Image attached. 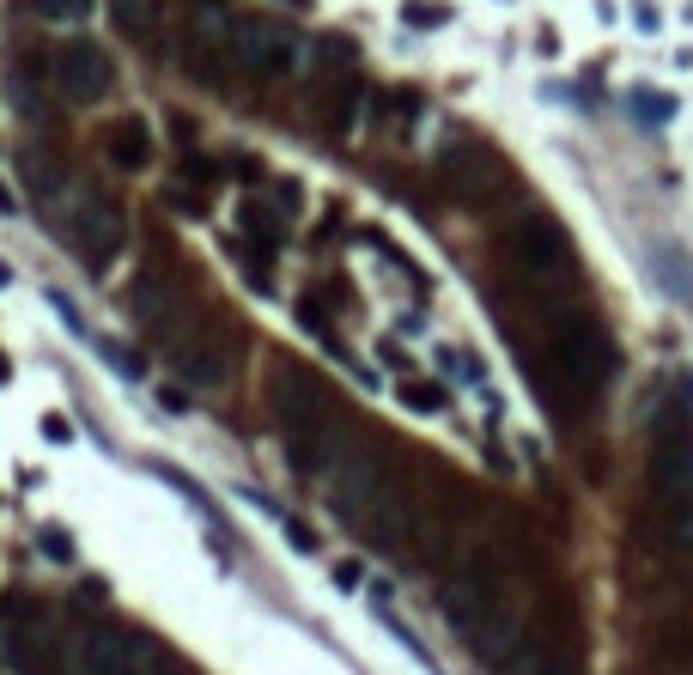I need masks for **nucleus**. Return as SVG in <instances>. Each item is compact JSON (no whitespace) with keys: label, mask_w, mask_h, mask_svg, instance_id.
I'll return each mask as SVG.
<instances>
[{"label":"nucleus","mask_w":693,"mask_h":675,"mask_svg":"<svg viewBox=\"0 0 693 675\" xmlns=\"http://www.w3.org/2000/svg\"><path fill=\"white\" fill-rule=\"evenodd\" d=\"M548 669H554V651L535 645V639H523L505 663H493V675H548Z\"/></svg>","instance_id":"19"},{"label":"nucleus","mask_w":693,"mask_h":675,"mask_svg":"<svg viewBox=\"0 0 693 675\" xmlns=\"http://www.w3.org/2000/svg\"><path fill=\"white\" fill-rule=\"evenodd\" d=\"M134 639L104 627V621H73L61 633V669L67 675H128Z\"/></svg>","instance_id":"5"},{"label":"nucleus","mask_w":693,"mask_h":675,"mask_svg":"<svg viewBox=\"0 0 693 675\" xmlns=\"http://www.w3.org/2000/svg\"><path fill=\"white\" fill-rule=\"evenodd\" d=\"M7 280H13V274H7V268H0V286H7Z\"/></svg>","instance_id":"31"},{"label":"nucleus","mask_w":693,"mask_h":675,"mask_svg":"<svg viewBox=\"0 0 693 675\" xmlns=\"http://www.w3.org/2000/svg\"><path fill=\"white\" fill-rule=\"evenodd\" d=\"M55 207H61L55 219H61L67 244L80 250L92 268H104V262L122 256V244H128V219H122L116 201H104V195L86 189V183H67V189H55Z\"/></svg>","instance_id":"2"},{"label":"nucleus","mask_w":693,"mask_h":675,"mask_svg":"<svg viewBox=\"0 0 693 675\" xmlns=\"http://www.w3.org/2000/svg\"><path fill=\"white\" fill-rule=\"evenodd\" d=\"M402 19H408L414 31H438V25L450 19V7H438V0H402Z\"/></svg>","instance_id":"23"},{"label":"nucleus","mask_w":693,"mask_h":675,"mask_svg":"<svg viewBox=\"0 0 693 675\" xmlns=\"http://www.w3.org/2000/svg\"><path fill=\"white\" fill-rule=\"evenodd\" d=\"M49 645V621L31 603H7L0 609V657L13 669H37V651Z\"/></svg>","instance_id":"11"},{"label":"nucleus","mask_w":693,"mask_h":675,"mask_svg":"<svg viewBox=\"0 0 693 675\" xmlns=\"http://www.w3.org/2000/svg\"><path fill=\"white\" fill-rule=\"evenodd\" d=\"M238 232H244V238H250L262 256H268V250L280 244V232H286V225H280V219H274L262 201H244V207H238Z\"/></svg>","instance_id":"16"},{"label":"nucleus","mask_w":693,"mask_h":675,"mask_svg":"<svg viewBox=\"0 0 693 675\" xmlns=\"http://www.w3.org/2000/svg\"><path fill=\"white\" fill-rule=\"evenodd\" d=\"M548 675H572V669H566V663H554V669H548Z\"/></svg>","instance_id":"29"},{"label":"nucleus","mask_w":693,"mask_h":675,"mask_svg":"<svg viewBox=\"0 0 693 675\" xmlns=\"http://www.w3.org/2000/svg\"><path fill=\"white\" fill-rule=\"evenodd\" d=\"M231 55H238L256 80H280L298 67V31L280 19H238L231 25Z\"/></svg>","instance_id":"6"},{"label":"nucleus","mask_w":693,"mask_h":675,"mask_svg":"<svg viewBox=\"0 0 693 675\" xmlns=\"http://www.w3.org/2000/svg\"><path fill=\"white\" fill-rule=\"evenodd\" d=\"M55 86H61V98H73V104L104 98V92H110V55H104L98 43H86V37H73V43L55 55Z\"/></svg>","instance_id":"9"},{"label":"nucleus","mask_w":693,"mask_h":675,"mask_svg":"<svg viewBox=\"0 0 693 675\" xmlns=\"http://www.w3.org/2000/svg\"><path fill=\"white\" fill-rule=\"evenodd\" d=\"M651 268H657V280H663L669 292H693V268H687V250H681V244L663 238V244L651 250Z\"/></svg>","instance_id":"17"},{"label":"nucleus","mask_w":693,"mask_h":675,"mask_svg":"<svg viewBox=\"0 0 693 675\" xmlns=\"http://www.w3.org/2000/svg\"><path fill=\"white\" fill-rule=\"evenodd\" d=\"M231 25H238V19H225L219 7H201V13L189 19V43H195V55H201V61L231 55Z\"/></svg>","instance_id":"15"},{"label":"nucleus","mask_w":693,"mask_h":675,"mask_svg":"<svg viewBox=\"0 0 693 675\" xmlns=\"http://www.w3.org/2000/svg\"><path fill=\"white\" fill-rule=\"evenodd\" d=\"M159 408H165V414H189V396H183V390H165Z\"/></svg>","instance_id":"27"},{"label":"nucleus","mask_w":693,"mask_h":675,"mask_svg":"<svg viewBox=\"0 0 693 675\" xmlns=\"http://www.w3.org/2000/svg\"><path fill=\"white\" fill-rule=\"evenodd\" d=\"M627 104H633V116H639L645 128H663V122L675 116V98H669V92H657V86H633V98H627Z\"/></svg>","instance_id":"20"},{"label":"nucleus","mask_w":693,"mask_h":675,"mask_svg":"<svg viewBox=\"0 0 693 675\" xmlns=\"http://www.w3.org/2000/svg\"><path fill=\"white\" fill-rule=\"evenodd\" d=\"M152 675H189V669H177L171 657H159V669H152Z\"/></svg>","instance_id":"28"},{"label":"nucleus","mask_w":693,"mask_h":675,"mask_svg":"<svg viewBox=\"0 0 693 675\" xmlns=\"http://www.w3.org/2000/svg\"><path fill=\"white\" fill-rule=\"evenodd\" d=\"M280 438H286V457L298 469H317L329 457V396L317 390V378L292 371L286 390H280Z\"/></svg>","instance_id":"4"},{"label":"nucleus","mask_w":693,"mask_h":675,"mask_svg":"<svg viewBox=\"0 0 693 675\" xmlns=\"http://www.w3.org/2000/svg\"><path fill=\"white\" fill-rule=\"evenodd\" d=\"M104 153H110V165H116V171H140V165L152 159V134H146V122H140V116L110 122V134H104Z\"/></svg>","instance_id":"14"},{"label":"nucleus","mask_w":693,"mask_h":675,"mask_svg":"<svg viewBox=\"0 0 693 675\" xmlns=\"http://www.w3.org/2000/svg\"><path fill=\"white\" fill-rule=\"evenodd\" d=\"M31 7H37L49 25H80V19H92L98 0H31Z\"/></svg>","instance_id":"22"},{"label":"nucleus","mask_w":693,"mask_h":675,"mask_svg":"<svg viewBox=\"0 0 693 675\" xmlns=\"http://www.w3.org/2000/svg\"><path fill=\"white\" fill-rule=\"evenodd\" d=\"M171 274H159V268H146L134 286H128V317L140 323V329H159L165 317H171Z\"/></svg>","instance_id":"13"},{"label":"nucleus","mask_w":693,"mask_h":675,"mask_svg":"<svg viewBox=\"0 0 693 675\" xmlns=\"http://www.w3.org/2000/svg\"><path fill=\"white\" fill-rule=\"evenodd\" d=\"M396 396H402V408H414V414H438V408H444V390L426 384V378H402Z\"/></svg>","instance_id":"21"},{"label":"nucleus","mask_w":693,"mask_h":675,"mask_svg":"<svg viewBox=\"0 0 693 675\" xmlns=\"http://www.w3.org/2000/svg\"><path fill=\"white\" fill-rule=\"evenodd\" d=\"M499 183H505V171H499L487 153H450V159H444V189H450L456 201H487Z\"/></svg>","instance_id":"12"},{"label":"nucleus","mask_w":693,"mask_h":675,"mask_svg":"<svg viewBox=\"0 0 693 675\" xmlns=\"http://www.w3.org/2000/svg\"><path fill=\"white\" fill-rule=\"evenodd\" d=\"M548 371H535V384H542V396L566 414V420H578V414H590V402L602 396V384L614 378V341H608V329L590 317V311H560L554 323H548Z\"/></svg>","instance_id":"1"},{"label":"nucleus","mask_w":693,"mask_h":675,"mask_svg":"<svg viewBox=\"0 0 693 675\" xmlns=\"http://www.w3.org/2000/svg\"><path fill=\"white\" fill-rule=\"evenodd\" d=\"M505 250H511L517 274H523L529 286H542V292L572 286V274H578V262H572V238L560 232V219H548V213H523V219L511 225Z\"/></svg>","instance_id":"3"},{"label":"nucleus","mask_w":693,"mask_h":675,"mask_svg":"<svg viewBox=\"0 0 693 675\" xmlns=\"http://www.w3.org/2000/svg\"><path fill=\"white\" fill-rule=\"evenodd\" d=\"M116 25L134 43H152L159 37V7H152V0H116Z\"/></svg>","instance_id":"18"},{"label":"nucleus","mask_w":693,"mask_h":675,"mask_svg":"<svg viewBox=\"0 0 693 675\" xmlns=\"http://www.w3.org/2000/svg\"><path fill=\"white\" fill-rule=\"evenodd\" d=\"M438 603H444V621H450L462 639H475V633L499 615V590H493V578H487L481 566H456V572L444 578V590H438Z\"/></svg>","instance_id":"7"},{"label":"nucleus","mask_w":693,"mask_h":675,"mask_svg":"<svg viewBox=\"0 0 693 675\" xmlns=\"http://www.w3.org/2000/svg\"><path fill=\"white\" fill-rule=\"evenodd\" d=\"M43 548H49V560H73V536L61 530V523H49V530H43Z\"/></svg>","instance_id":"25"},{"label":"nucleus","mask_w":693,"mask_h":675,"mask_svg":"<svg viewBox=\"0 0 693 675\" xmlns=\"http://www.w3.org/2000/svg\"><path fill=\"white\" fill-rule=\"evenodd\" d=\"M280 530H286V542H292V548H304V554H317V536H311V530H304V523H298V517H280Z\"/></svg>","instance_id":"26"},{"label":"nucleus","mask_w":693,"mask_h":675,"mask_svg":"<svg viewBox=\"0 0 693 675\" xmlns=\"http://www.w3.org/2000/svg\"><path fill=\"white\" fill-rule=\"evenodd\" d=\"M663 517H669V536H675V548H681V554H693V499H687V505H669Z\"/></svg>","instance_id":"24"},{"label":"nucleus","mask_w":693,"mask_h":675,"mask_svg":"<svg viewBox=\"0 0 693 675\" xmlns=\"http://www.w3.org/2000/svg\"><path fill=\"white\" fill-rule=\"evenodd\" d=\"M7 378H13V371H7V365H0V384H7Z\"/></svg>","instance_id":"30"},{"label":"nucleus","mask_w":693,"mask_h":675,"mask_svg":"<svg viewBox=\"0 0 693 675\" xmlns=\"http://www.w3.org/2000/svg\"><path fill=\"white\" fill-rule=\"evenodd\" d=\"M171 365L183 371L189 384L213 390V384H225V341H219L207 323H195L189 335H177V341H171Z\"/></svg>","instance_id":"10"},{"label":"nucleus","mask_w":693,"mask_h":675,"mask_svg":"<svg viewBox=\"0 0 693 675\" xmlns=\"http://www.w3.org/2000/svg\"><path fill=\"white\" fill-rule=\"evenodd\" d=\"M390 487V475H383V463L371 457V450H353V457H335L329 463V499L347 523H359L371 511V499Z\"/></svg>","instance_id":"8"}]
</instances>
